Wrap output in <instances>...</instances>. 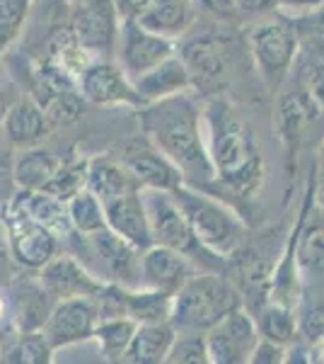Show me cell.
<instances>
[{
    "label": "cell",
    "instance_id": "74e56055",
    "mask_svg": "<svg viewBox=\"0 0 324 364\" xmlns=\"http://www.w3.org/2000/svg\"><path fill=\"white\" fill-rule=\"evenodd\" d=\"M300 331L303 336L315 343V340L324 338V301H317L315 306L303 311V318H300Z\"/></svg>",
    "mask_w": 324,
    "mask_h": 364
},
{
    "label": "cell",
    "instance_id": "44dd1931",
    "mask_svg": "<svg viewBox=\"0 0 324 364\" xmlns=\"http://www.w3.org/2000/svg\"><path fill=\"white\" fill-rule=\"evenodd\" d=\"M85 187L95 195L99 202H107L126 192L140 190L128 170L121 166V161H111L107 156H97L92 161H87V175H85Z\"/></svg>",
    "mask_w": 324,
    "mask_h": 364
},
{
    "label": "cell",
    "instance_id": "4316f807",
    "mask_svg": "<svg viewBox=\"0 0 324 364\" xmlns=\"http://www.w3.org/2000/svg\"><path fill=\"white\" fill-rule=\"evenodd\" d=\"M179 56L189 70L191 80H208L223 70V54L216 39L211 37H194L179 49Z\"/></svg>",
    "mask_w": 324,
    "mask_h": 364
},
{
    "label": "cell",
    "instance_id": "d590c367",
    "mask_svg": "<svg viewBox=\"0 0 324 364\" xmlns=\"http://www.w3.org/2000/svg\"><path fill=\"white\" fill-rule=\"evenodd\" d=\"M305 75V92L315 100L317 107L324 109V61L317 58V61H310L303 70Z\"/></svg>",
    "mask_w": 324,
    "mask_h": 364
},
{
    "label": "cell",
    "instance_id": "603a6c76",
    "mask_svg": "<svg viewBox=\"0 0 324 364\" xmlns=\"http://www.w3.org/2000/svg\"><path fill=\"white\" fill-rule=\"evenodd\" d=\"M13 202L20 204L34 221H39L41 226H46L51 233H56L58 238L75 233L73 226H70L68 209H66V202H63V199L49 195V192H41V190H34V192L20 190V195H17Z\"/></svg>",
    "mask_w": 324,
    "mask_h": 364
},
{
    "label": "cell",
    "instance_id": "3957f363",
    "mask_svg": "<svg viewBox=\"0 0 324 364\" xmlns=\"http://www.w3.org/2000/svg\"><path fill=\"white\" fill-rule=\"evenodd\" d=\"M240 306H242V296L228 279L211 272H194L172 296L169 323L174 326V331L206 333L223 316Z\"/></svg>",
    "mask_w": 324,
    "mask_h": 364
},
{
    "label": "cell",
    "instance_id": "ee69618b",
    "mask_svg": "<svg viewBox=\"0 0 324 364\" xmlns=\"http://www.w3.org/2000/svg\"><path fill=\"white\" fill-rule=\"evenodd\" d=\"M8 109H10V102H8V97H5V92L0 90V124H3L5 114H8Z\"/></svg>",
    "mask_w": 324,
    "mask_h": 364
},
{
    "label": "cell",
    "instance_id": "2e32d148",
    "mask_svg": "<svg viewBox=\"0 0 324 364\" xmlns=\"http://www.w3.org/2000/svg\"><path fill=\"white\" fill-rule=\"evenodd\" d=\"M194 272L196 267H194L191 257H186L179 250L152 243L150 248L140 252V287H150V289L174 296Z\"/></svg>",
    "mask_w": 324,
    "mask_h": 364
},
{
    "label": "cell",
    "instance_id": "d4e9b609",
    "mask_svg": "<svg viewBox=\"0 0 324 364\" xmlns=\"http://www.w3.org/2000/svg\"><path fill=\"white\" fill-rule=\"evenodd\" d=\"M172 314V296L150 287H123V316L135 323H164Z\"/></svg>",
    "mask_w": 324,
    "mask_h": 364
},
{
    "label": "cell",
    "instance_id": "d6986e66",
    "mask_svg": "<svg viewBox=\"0 0 324 364\" xmlns=\"http://www.w3.org/2000/svg\"><path fill=\"white\" fill-rule=\"evenodd\" d=\"M3 127H5V136H8L10 146L22 149V151L37 146L39 141L51 132L44 107L29 97H22L20 102L10 105L8 114H5V119H3Z\"/></svg>",
    "mask_w": 324,
    "mask_h": 364
},
{
    "label": "cell",
    "instance_id": "ab89813d",
    "mask_svg": "<svg viewBox=\"0 0 324 364\" xmlns=\"http://www.w3.org/2000/svg\"><path fill=\"white\" fill-rule=\"evenodd\" d=\"M157 3H167V0H116V10L121 13L123 20H135L140 13Z\"/></svg>",
    "mask_w": 324,
    "mask_h": 364
},
{
    "label": "cell",
    "instance_id": "8d00e7d4",
    "mask_svg": "<svg viewBox=\"0 0 324 364\" xmlns=\"http://www.w3.org/2000/svg\"><path fill=\"white\" fill-rule=\"evenodd\" d=\"M286 348L288 345L274 343V340L259 336L255 350L250 355V364H281L286 360Z\"/></svg>",
    "mask_w": 324,
    "mask_h": 364
},
{
    "label": "cell",
    "instance_id": "7c38bea8",
    "mask_svg": "<svg viewBox=\"0 0 324 364\" xmlns=\"http://www.w3.org/2000/svg\"><path fill=\"white\" fill-rule=\"evenodd\" d=\"M87 250L99 262V279L114 282L121 287H140V250L116 236L111 228L85 236Z\"/></svg>",
    "mask_w": 324,
    "mask_h": 364
},
{
    "label": "cell",
    "instance_id": "f1b7e54d",
    "mask_svg": "<svg viewBox=\"0 0 324 364\" xmlns=\"http://www.w3.org/2000/svg\"><path fill=\"white\" fill-rule=\"evenodd\" d=\"M259 336L269 338L281 345H293L298 336V316L296 309L281 301H269L257 318Z\"/></svg>",
    "mask_w": 324,
    "mask_h": 364
},
{
    "label": "cell",
    "instance_id": "4dcf8cb0",
    "mask_svg": "<svg viewBox=\"0 0 324 364\" xmlns=\"http://www.w3.org/2000/svg\"><path fill=\"white\" fill-rule=\"evenodd\" d=\"M51 355H54V348H51L49 340L44 338V333L29 331V333H22V336L10 345L0 360L13 362V364H49Z\"/></svg>",
    "mask_w": 324,
    "mask_h": 364
},
{
    "label": "cell",
    "instance_id": "9a60e30c",
    "mask_svg": "<svg viewBox=\"0 0 324 364\" xmlns=\"http://www.w3.org/2000/svg\"><path fill=\"white\" fill-rule=\"evenodd\" d=\"M39 284L54 301L70 296H97L104 282L95 277L80 260L73 255H56L41 267Z\"/></svg>",
    "mask_w": 324,
    "mask_h": 364
},
{
    "label": "cell",
    "instance_id": "4fadbf2b",
    "mask_svg": "<svg viewBox=\"0 0 324 364\" xmlns=\"http://www.w3.org/2000/svg\"><path fill=\"white\" fill-rule=\"evenodd\" d=\"M80 95L82 100L99 107H111V105H133L143 107L140 97L135 95L133 83L121 66L109 61L90 63L80 70Z\"/></svg>",
    "mask_w": 324,
    "mask_h": 364
},
{
    "label": "cell",
    "instance_id": "cb8c5ba5",
    "mask_svg": "<svg viewBox=\"0 0 324 364\" xmlns=\"http://www.w3.org/2000/svg\"><path fill=\"white\" fill-rule=\"evenodd\" d=\"M140 27L160 34V37L174 39L184 34L194 22V3L191 0H167L148 8L135 17Z\"/></svg>",
    "mask_w": 324,
    "mask_h": 364
},
{
    "label": "cell",
    "instance_id": "8992f818",
    "mask_svg": "<svg viewBox=\"0 0 324 364\" xmlns=\"http://www.w3.org/2000/svg\"><path fill=\"white\" fill-rule=\"evenodd\" d=\"M298 34L288 22L274 20L252 29L250 46L255 63L269 87H279L298 54Z\"/></svg>",
    "mask_w": 324,
    "mask_h": 364
},
{
    "label": "cell",
    "instance_id": "f35d334b",
    "mask_svg": "<svg viewBox=\"0 0 324 364\" xmlns=\"http://www.w3.org/2000/svg\"><path fill=\"white\" fill-rule=\"evenodd\" d=\"M191 3L199 5V8L206 10V13L223 17V20H230V17H235L240 13L235 0H191Z\"/></svg>",
    "mask_w": 324,
    "mask_h": 364
},
{
    "label": "cell",
    "instance_id": "bcb514c9",
    "mask_svg": "<svg viewBox=\"0 0 324 364\" xmlns=\"http://www.w3.org/2000/svg\"><path fill=\"white\" fill-rule=\"evenodd\" d=\"M288 3H308V5H315V0H288Z\"/></svg>",
    "mask_w": 324,
    "mask_h": 364
},
{
    "label": "cell",
    "instance_id": "e575fe53",
    "mask_svg": "<svg viewBox=\"0 0 324 364\" xmlns=\"http://www.w3.org/2000/svg\"><path fill=\"white\" fill-rule=\"evenodd\" d=\"M29 0H0V56L17 37L27 17Z\"/></svg>",
    "mask_w": 324,
    "mask_h": 364
},
{
    "label": "cell",
    "instance_id": "8fae6325",
    "mask_svg": "<svg viewBox=\"0 0 324 364\" xmlns=\"http://www.w3.org/2000/svg\"><path fill=\"white\" fill-rule=\"evenodd\" d=\"M70 32L82 51H111L119 32V10L114 0H75Z\"/></svg>",
    "mask_w": 324,
    "mask_h": 364
},
{
    "label": "cell",
    "instance_id": "ac0fdd59",
    "mask_svg": "<svg viewBox=\"0 0 324 364\" xmlns=\"http://www.w3.org/2000/svg\"><path fill=\"white\" fill-rule=\"evenodd\" d=\"M131 83H133L135 95L140 97V102L150 105V102H155V100L186 92L191 85V75H189V70H186L184 61H181V56L174 51L172 56L162 58L160 63H155V66L148 68L145 73L135 75Z\"/></svg>",
    "mask_w": 324,
    "mask_h": 364
},
{
    "label": "cell",
    "instance_id": "52a82bcc",
    "mask_svg": "<svg viewBox=\"0 0 324 364\" xmlns=\"http://www.w3.org/2000/svg\"><path fill=\"white\" fill-rule=\"evenodd\" d=\"M5 233L15 262L27 269H41L58 252V236L34 221L20 204L10 202L5 211Z\"/></svg>",
    "mask_w": 324,
    "mask_h": 364
},
{
    "label": "cell",
    "instance_id": "7402d4cb",
    "mask_svg": "<svg viewBox=\"0 0 324 364\" xmlns=\"http://www.w3.org/2000/svg\"><path fill=\"white\" fill-rule=\"evenodd\" d=\"M312 207V197H305V207L300 214L296 228V257L303 272L315 274L324 279V224L322 221H310L308 211Z\"/></svg>",
    "mask_w": 324,
    "mask_h": 364
},
{
    "label": "cell",
    "instance_id": "ba28073f",
    "mask_svg": "<svg viewBox=\"0 0 324 364\" xmlns=\"http://www.w3.org/2000/svg\"><path fill=\"white\" fill-rule=\"evenodd\" d=\"M99 321V311L95 296H70L58 299L46 316L41 333L49 340V345L56 350L68 345L90 340Z\"/></svg>",
    "mask_w": 324,
    "mask_h": 364
},
{
    "label": "cell",
    "instance_id": "ffe728a7",
    "mask_svg": "<svg viewBox=\"0 0 324 364\" xmlns=\"http://www.w3.org/2000/svg\"><path fill=\"white\" fill-rule=\"evenodd\" d=\"M174 326L169 321L164 323H138L135 333L123 352V364H160L169 352V345L174 340Z\"/></svg>",
    "mask_w": 324,
    "mask_h": 364
},
{
    "label": "cell",
    "instance_id": "e0dca14e",
    "mask_svg": "<svg viewBox=\"0 0 324 364\" xmlns=\"http://www.w3.org/2000/svg\"><path fill=\"white\" fill-rule=\"evenodd\" d=\"M102 207H104V219H107V228H111L126 243H131L135 250L143 252L145 248H150L152 238H150V226H148V216H145L143 199H140V190L107 199V202H102Z\"/></svg>",
    "mask_w": 324,
    "mask_h": 364
},
{
    "label": "cell",
    "instance_id": "f6af8a7d",
    "mask_svg": "<svg viewBox=\"0 0 324 364\" xmlns=\"http://www.w3.org/2000/svg\"><path fill=\"white\" fill-rule=\"evenodd\" d=\"M5 318H8V299L0 294V326L5 323Z\"/></svg>",
    "mask_w": 324,
    "mask_h": 364
},
{
    "label": "cell",
    "instance_id": "b9f144b4",
    "mask_svg": "<svg viewBox=\"0 0 324 364\" xmlns=\"http://www.w3.org/2000/svg\"><path fill=\"white\" fill-rule=\"evenodd\" d=\"M312 51L324 61V13L317 15L315 25H312Z\"/></svg>",
    "mask_w": 324,
    "mask_h": 364
},
{
    "label": "cell",
    "instance_id": "83f0119b",
    "mask_svg": "<svg viewBox=\"0 0 324 364\" xmlns=\"http://www.w3.org/2000/svg\"><path fill=\"white\" fill-rule=\"evenodd\" d=\"M135 326L138 323L126 318V316H116V318H99L95 326L92 338L97 340L99 352L107 362H121L123 352H126L128 343H131Z\"/></svg>",
    "mask_w": 324,
    "mask_h": 364
},
{
    "label": "cell",
    "instance_id": "1f68e13d",
    "mask_svg": "<svg viewBox=\"0 0 324 364\" xmlns=\"http://www.w3.org/2000/svg\"><path fill=\"white\" fill-rule=\"evenodd\" d=\"M167 364H208V345L201 331H177L164 357Z\"/></svg>",
    "mask_w": 324,
    "mask_h": 364
},
{
    "label": "cell",
    "instance_id": "5b68a950",
    "mask_svg": "<svg viewBox=\"0 0 324 364\" xmlns=\"http://www.w3.org/2000/svg\"><path fill=\"white\" fill-rule=\"evenodd\" d=\"M140 199H143L145 216H148L152 243L184 252L191 260L199 257V252H208L194 236L186 214L181 211L172 192L155 190V187H140Z\"/></svg>",
    "mask_w": 324,
    "mask_h": 364
},
{
    "label": "cell",
    "instance_id": "d6a6232c",
    "mask_svg": "<svg viewBox=\"0 0 324 364\" xmlns=\"http://www.w3.org/2000/svg\"><path fill=\"white\" fill-rule=\"evenodd\" d=\"M85 175H87V161H80V158L63 161L61 168L56 170V175L51 178V182L41 192H49V195L66 202V199H70L75 192L85 187Z\"/></svg>",
    "mask_w": 324,
    "mask_h": 364
},
{
    "label": "cell",
    "instance_id": "484cf974",
    "mask_svg": "<svg viewBox=\"0 0 324 364\" xmlns=\"http://www.w3.org/2000/svg\"><path fill=\"white\" fill-rule=\"evenodd\" d=\"M61 158H56L51 151L44 149H25V154L17 158L13 168V180L20 190H44L61 168Z\"/></svg>",
    "mask_w": 324,
    "mask_h": 364
},
{
    "label": "cell",
    "instance_id": "6da1fadb",
    "mask_svg": "<svg viewBox=\"0 0 324 364\" xmlns=\"http://www.w3.org/2000/svg\"><path fill=\"white\" fill-rule=\"evenodd\" d=\"M140 129L167 161L179 170L186 185L206 187L216 180V170L206 149L203 109L186 92L143 105Z\"/></svg>",
    "mask_w": 324,
    "mask_h": 364
},
{
    "label": "cell",
    "instance_id": "7dc6e473",
    "mask_svg": "<svg viewBox=\"0 0 324 364\" xmlns=\"http://www.w3.org/2000/svg\"><path fill=\"white\" fill-rule=\"evenodd\" d=\"M0 240H3V231H0Z\"/></svg>",
    "mask_w": 324,
    "mask_h": 364
},
{
    "label": "cell",
    "instance_id": "7a4b0ae2",
    "mask_svg": "<svg viewBox=\"0 0 324 364\" xmlns=\"http://www.w3.org/2000/svg\"><path fill=\"white\" fill-rule=\"evenodd\" d=\"M203 134L216 170L213 182H220L233 197H255L264 180V158L255 134L228 100L216 97L208 102L203 109Z\"/></svg>",
    "mask_w": 324,
    "mask_h": 364
},
{
    "label": "cell",
    "instance_id": "836d02e7",
    "mask_svg": "<svg viewBox=\"0 0 324 364\" xmlns=\"http://www.w3.org/2000/svg\"><path fill=\"white\" fill-rule=\"evenodd\" d=\"M44 112L49 119V127H61V124H73L82 114V95H75L70 87L56 92L44 102Z\"/></svg>",
    "mask_w": 324,
    "mask_h": 364
},
{
    "label": "cell",
    "instance_id": "60d3db41",
    "mask_svg": "<svg viewBox=\"0 0 324 364\" xmlns=\"http://www.w3.org/2000/svg\"><path fill=\"white\" fill-rule=\"evenodd\" d=\"M238 3V10L240 13H247V15H259V13H267V10L274 8L279 0H235Z\"/></svg>",
    "mask_w": 324,
    "mask_h": 364
},
{
    "label": "cell",
    "instance_id": "f546056e",
    "mask_svg": "<svg viewBox=\"0 0 324 364\" xmlns=\"http://www.w3.org/2000/svg\"><path fill=\"white\" fill-rule=\"evenodd\" d=\"M66 209L70 226L78 236H90V233H97L107 226L102 202L87 187H82L70 199H66Z\"/></svg>",
    "mask_w": 324,
    "mask_h": 364
},
{
    "label": "cell",
    "instance_id": "7bdbcfd3",
    "mask_svg": "<svg viewBox=\"0 0 324 364\" xmlns=\"http://www.w3.org/2000/svg\"><path fill=\"white\" fill-rule=\"evenodd\" d=\"M317 182H320V190H322V197H324V144L320 149V163H317Z\"/></svg>",
    "mask_w": 324,
    "mask_h": 364
},
{
    "label": "cell",
    "instance_id": "5bb4252c",
    "mask_svg": "<svg viewBox=\"0 0 324 364\" xmlns=\"http://www.w3.org/2000/svg\"><path fill=\"white\" fill-rule=\"evenodd\" d=\"M119 54H121V68L128 78L145 73L148 68H152L155 63H160L162 58L174 54V42L167 37L150 32V29L140 27L135 20H123L121 25V44H119Z\"/></svg>",
    "mask_w": 324,
    "mask_h": 364
},
{
    "label": "cell",
    "instance_id": "9c48e42d",
    "mask_svg": "<svg viewBox=\"0 0 324 364\" xmlns=\"http://www.w3.org/2000/svg\"><path fill=\"white\" fill-rule=\"evenodd\" d=\"M259 340L257 321L240 306L223 316L213 328L206 331L208 362L213 364H245Z\"/></svg>",
    "mask_w": 324,
    "mask_h": 364
},
{
    "label": "cell",
    "instance_id": "277c9868",
    "mask_svg": "<svg viewBox=\"0 0 324 364\" xmlns=\"http://www.w3.org/2000/svg\"><path fill=\"white\" fill-rule=\"evenodd\" d=\"M172 195L186 214L194 236L211 255L228 257L240 248L245 238V224L233 209L218 202L201 187L186 185V182L172 190Z\"/></svg>",
    "mask_w": 324,
    "mask_h": 364
},
{
    "label": "cell",
    "instance_id": "30bf717a",
    "mask_svg": "<svg viewBox=\"0 0 324 364\" xmlns=\"http://www.w3.org/2000/svg\"><path fill=\"white\" fill-rule=\"evenodd\" d=\"M121 166L138 182V187H155V190L172 192L184 182L181 173L172 166V161H167L162 151L145 134L128 139L123 144Z\"/></svg>",
    "mask_w": 324,
    "mask_h": 364
}]
</instances>
